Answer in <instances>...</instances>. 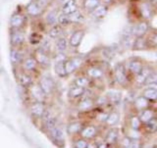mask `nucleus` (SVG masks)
Returning <instances> with one entry per match:
<instances>
[{"mask_svg": "<svg viewBox=\"0 0 157 148\" xmlns=\"http://www.w3.org/2000/svg\"><path fill=\"white\" fill-rule=\"evenodd\" d=\"M131 140H132V139H129L128 136L123 137V139H121V141H120V145H121V147H122V148H128V146H129Z\"/></svg>", "mask_w": 157, "mask_h": 148, "instance_id": "nucleus-52", "label": "nucleus"}, {"mask_svg": "<svg viewBox=\"0 0 157 148\" xmlns=\"http://www.w3.org/2000/svg\"><path fill=\"white\" fill-rule=\"evenodd\" d=\"M108 11H109V6H107L105 4L100 3L96 8H94L92 11L90 13L92 19L95 20H101L103 18L106 17V15L108 14Z\"/></svg>", "mask_w": 157, "mask_h": 148, "instance_id": "nucleus-15", "label": "nucleus"}, {"mask_svg": "<svg viewBox=\"0 0 157 148\" xmlns=\"http://www.w3.org/2000/svg\"><path fill=\"white\" fill-rule=\"evenodd\" d=\"M134 106L135 108L137 110V112H140L144 109H146V108L150 107V101H148L144 98L142 95L139 96L137 98H136L135 101H134Z\"/></svg>", "mask_w": 157, "mask_h": 148, "instance_id": "nucleus-29", "label": "nucleus"}, {"mask_svg": "<svg viewBox=\"0 0 157 148\" xmlns=\"http://www.w3.org/2000/svg\"><path fill=\"white\" fill-rule=\"evenodd\" d=\"M107 117H108V113L107 112H101L96 116V120L99 123H105Z\"/></svg>", "mask_w": 157, "mask_h": 148, "instance_id": "nucleus-51", "label": "nucleus"}, {"mask_svg": "<svg viewBox=\"0 0 157 148\" xmlns=\"http://www.w3.org/2000/svg\"><path fill=\"white\" fill-rule=\"evenodd\" d=\"M54 72L59 78H65L67 77V73L64 66V62H55L54 63Z\"/></svg>", "mask_w": 157, "mask_h": 148, "instance_id": "nucleus-39", "label": "nucleus"}, {"mask_svg": "<svg viewBox=\"0 0 157 148\" xmlns=\"http://www.w3.org/2000/svg\"><path fill=\"white\" fill-rule=\"evenodd\" d=\"M153 70H154V69L152 68L151 66L145 65V64H144V66L142 67L140 72L139 74H136V76H134L135 82L136 83L137 85H144L145 81H146V78H147V77L149 76V74Z\"/></svg>", "mask_w": 157, "mask_h": 148, "instance_id": "nucleus-12", "label": "nucleus"}, {"mask_svg": "<svg viewBox=\"0 0 157 148\" xmlns=\"http://www.w3.org/2000/svg\"><path fill=\"white\" fill-rule=\"evenodd\" d=\"M137 117H139V119L141 122V124H142V123L144 124V123L148 122L151 119L155 118V112H154L153 109H152V108L148 107V108H146V109H144V110L140 111Z\"/></svg>", "mask_w": 157, "mask_h": 148, "instance_id": "nucleus-22", "label": "nucleus"}, {"mask_svg": "<svg viewBox=\"0 0 157 148\" xmlns=\"http://www.w3.org/2000/svg\"><path fill=\"white\" fill-rule=\"evenodd\" d=\"M27 23V16L20 11H16L10 17L9 25L11 29H22Z\"/></svg>", "mask_w": 157, "mask_h": 148, "instance_id": "nucleus-3", "label": "nucleus"}, {"mask_svg": "<svg viewBox=\"0 0 157 148\" xmlns=\"http://www.w3.org/2000/svg\"><path fill=\"white\" fill-rule=\"evenodd\" d=\"M119 132H120L119 129H117V127H111L105 135L104 142H106L109 145L115 144L116 142H118V139H119Z\"/></svg>", "mask_w": 157, "mask_h": 148, "instance_id": "nucleus-21", "label": "nucleus"}, {"mask_svg": "<svg viewBox=\"0 0 157 148\" xmlns=\"http://www.w3.org/2000/svg\"><path fill=\"white\" fill-rule=\"evenodd\" d=\"M86 92V88H82L80 86H77V85H73L72 87H70L69 89V97L72 98V99H78V98H82L85 93Z\"/></svg>", "mask_w": 157, "mask_h": 148, "instance_id": "nucleus-26", "label": "nucleus"}, {"mask_svg": "<svg viewBox=\"0 0 157 148\" xmlns=\"http://www.w3.org/2000/svg\"><path fill=\"white\" fill-rule=\"evenodd\" d=\"M108 99H109L110 103H114L117 104L121 101V93L119 92H109L108 94H106Z\"/></svg>", "mask_w": 157, "mask_h": 148, "instance_id": "nucleus-45", "label": "nucleus"}, {"mask_svg": "<svg viewBox=\"0 0 157 148\" xmlns=\"http://www.w3.org/2000/svg\"><path fill=\"white\" fill-rule=\"evenodd\" d=\"M46 107L43 102L33 101L31 105H29V112L31 114L36 118H41L43 113L45 112Z\"/></svg>", "mask_w": 157, "mask_h": 148, "instance_id": "nucleus-14", "label": "nucleus"}, {"mask_svg": "<svg viewBox=\"0 0 157 148\" xmlns=\"http://www.w3.org/2000/svg\"><path fill=\"white\" fill-rule=\"evenodd\" d=\"M150 31V26L149 23L147 21H144L140 20V22H137L136 24H134L131 26V32L132 34L135 37L136 36H145L148 32Z\"/></svg>", "mask_w": 157, "mask_h": 148, "instance_id": "nucleus-5", "label": "nucleus"}, {"mask_svg": "<svg viewBox=\"0 0 157 148\" xmlns=\"http://www.w3.org/2000/svg\"><path fill=\"white\" fill-rule=\"evenodd\" d=\"M37 83H38V85L41 87V89L43 90V92L45 93L46 95H50L54 90V87H55L54 81L50 77L40 78L39 81L37 82Z\"/></svg>", "mask_w": 157, "mask_h": 148, "instance_id": "nucleus-13", "label": "nucleus"}, {"mask_svg": "<svg viewBox=\"0 0 157 148\" xmlns=\"http://www.w3.org/2000/svg\"><path fill=\"white\" fill-rule=\"evenodd\" d=\"M128 148H141L140 139H132Z\"/></svg>", "mask_w": 157, "mask_h": 148, "instance_id": "nucleus-50", "label": "nucleus"}, {"mask_svg": "<svg viewBox=\"0 0 157 148\" xmlns=\"http://www.w3.org/2000/svg\"><path fill=\"white\" fill-rule=\"evenodd\" d=\"M50 136L52 137V139L54 141H61L64 142V135H63V131L59 129L57 127H54L53 129H51L50 131H48Z\"/></svg>", "mask_w": 157, "mask_h": 148, "instance_id": "nucleus-36", "label": "nucleus"}, {"mask_svg": "<svg viewBox=\"0 0 157 148\" xmlns=\"http://www.w3.org/2000/svg\"><path fill=\"white\" fill-rule=\"evenodd\" d=\"M113 1H114V0H101V3L107 5V6H109V5H110Z\"/></svg>", "mask_w": 157, "mask_h": 148, "instance_id": "nucleus-55", "label": "nucleus"}, {"mask_svg": "<svg viewBox=\"0 0 157 148\" xmlns=\"http://www.w3.org/2000/svg\"><path fill=\"white\" fill-rule=\"evenodd\" d=\"M127 136L129 137V139H140L141 135L137 131L131 129L129 131H128V135Z\"/></svg>", "mask_w": 157, "mask_h": 148, "instance_id": "nucleus-49", "label": "nucleus"}, {"mask_svg": "<svg viewBox=\"0 0 157 148\" xmlns=\"http://www.w3.org/2000/svg\"><path fill=\"white\" fill-rule=\"evenodd\" d=\"M22 68L24 72H27L31 74L32 72H34L37 68V62L36 61L33 56H29L27 58H25L22 61Z\"/></svg>", "mask_w": 157, "mask_h": 148, "instance_id": "nucleus-16", "label": "nucleus"}, {"mask_svg": "<svg viewBox=\"0 0 157 148\" xmlns=\"http://www.w3.org/2000/svg\"><path fill=\"white\" fill-rule=\"evenodd\" d=\"M44 8L39 0H31L25 6V14L31 18H38L43 15Z\"/></svg>", "mask_w": 157, "mask_h": 148, "instance_id": "nucleus-2", "label": "nucleus"}, {"mask_svg": "<svg viewBox=\"0 0 157 148\" xmlns=\"http://www.w3.org/2000/svg\"><path fill=\"white\" fill-rule=\"evenodd\" d=\"M18 81H19V83L20 85L24 88H29L31 86V85L33 83V77L29 73H27V72H21L19 74L18 76Z\"/></svg>", "mask_w": 157, "mask_h": 148, "instance_id": "nucleus-20", "label": "nucleus"}, {"mask_svg": "<svg viewBox=\"0 0 157 148\" xmlns=\"http://www.w3.org/2000/svg\"><path fill=\"white\" fill-rule=\"evenodd\" d=\"M88 141L85 139H76L75 142H74V147L76 148H86Z\"/></svg>", "mask_w": 157, "mask_h": 148, "instance_id": "nucleus-47", "label": "nucleus"}, {"mask_svg": "<svg viewBox=\"0 0 157 148\" xmlns=\"http://www.w3.org/2000/svg\"><path fill=\"white\" fill-rule=\"evenodd\" d=\"M83 127L82 124L81 122H72L70 124L68 125L67 127V132L70 135H78L80 134L82 129Z\"/></svg>", "mask_w": 157, "mask_h": 148, "instance_id": "nucleus-32", "label": "nucleus"}, {"mask_svg": "<svg viewBox=\"0 0 157 148\" xmlns=\"http://www.w3.org/2000/svg\"><path fill=\"white\" fill-rule=\"evenodd\" d=\"M97 148H110V145L107 144L106 142H102V143L97 145Z\"/></svg>", "mask_w": 157, "mask_h": 148, "instance_id": "nucleus-53", "label": "nucleus"}, {"mask_svg": "<svg viewBox=\"0 0 157 148\" xmlns=\"http://www.w3.org/2000/svg\"><path fill=\"white\" fill-rule=\"evenodd\" d=\"M86 148H97V144L95 142H88Z\"/></svg>", "mask_w": 157, "mask_h": 148, "instance_id": "nucleus-54", "label": "nucleus"}, {"mask_svg": "<svg viewBox=\"0 0 157 148\" xmlns=\"http://www.w3.org/2000/svg\"><path fill=\"white\" fill-rule=\"evenodd\" d=\"M74 85L80 86V87L86 88H86L90 85V80L86 75L77 77L75 78V81H74Z\"/></svg>", "mask_w": 157, "mask_h": 148, "instance_id": "nucleus-35", "label": "nucleus"}, {"mask_svg": "<svg viewBox=\"0 0 157 148\" xmlns=\"http://www.w3.org/2000/svg\"><path fill=\"white\" fill-rule=\"evenodd\" d=\"M157 85V73L155 71V69L147 77L144 85Z\"/></svg>", "mask_w": 157, "mask_h": 148, "instance_id": "nucleus-44", "label": "nucleus"}, {"mask_svg": "<svg viewBox=\"0 0 157 148\" xmlns=\"http://www.w3.org/2000/svg\"><path fill=\"white\" fill-rule=\"evenodd\" d=\"M36 61L37 62V65L42 67H49L51 64V57L49 55V53L44 51L40 47L36 48L33 52V55Z\"/></svg>", "mask_w": 157, "mask_h": 148, "instance_id": "nucleus-8", "label": "nucleus"}, {"mask_svg": "<svg viewBox=\"0 0 157 148\" xmlns=\"http://www.w3.org/2000/svg\"><path fill=\"white\" fill-rule=\"evenodd\" d=\"M94 102H95V104L99 105V106H106V105H108L110 103L107 95H100V96H98L96 99H94Z\"/></svg>", "mask_w": 157, "mask_h": 148, "instance_id": "nucleus-46", "label": "nucleus"}, {"mask_svg": "<svg viewBox=\"0 0 157 148\" xmlns=\"http://www.w3.org/2000/svg\"><path fill=\"white\" fill-rule=\"evenodd\" d=\"M23 60L24 57L21 49L17 47H11V49H10V61H11L12 65L13 66L21 65Z\"/></svg>", "mask_w": 157, "mask_h": 148, "instance_id": "nucleus-17", "label": "nucleus"}, {"mask_svg": "<svg viewBox=\"0 0 157 148\" xmlns=\"http://www.w3.org/2000/svg\"><path fill=\"white\" fill-rule=\"evenodd\" d=\"M29 94L33 98L34 101H38V102H45L46 101V98H47V95L45 93L43 92V90L41 89V87L38 85V83H33L31 85L29 88Z\"/></svg>", "mask_w": 157, "mask_h": 148, "instance_id": "nucleus-11", "label": "nucleus"}, {"mask_svg": "<svg viewBox=\"0 0 157 148\" xmlns=\"http://www.w3.org/2000/svg\"><path fill=\"white\" fill-rule=\"evenodd\" d=\"M77 10H78V4L77 0H67V1H65L62 4L60 12L66 15H70L74 12H76Z\"/></svg>", "mask_w": 157, "mask_h": 148, "instance_id": "nucleus-18", "label": "nucleus"}, {"mask_svg": "<svg viewBox=\"0 0 157 148\" xmlns=\"http://www.w3.org/2000/svg\"><path fill=\"white\" fill-rule=\"evenodd\" d=\"M86 36V31L83 28H76L68 38L69 46L73 48H78L81 45L83 37Z\"/></svg>", "mask_w": 157, "mask_h": 148, "instance_id": "nucleus-9", "label": "nucleus"}, {"mask_svg": "<svg viewBox=\"0 0 157 148\" xmlns=\"http://www.w3.org/2000/svg\"><path fill=\"white\" fill-rule=\"evenodd\" d=\"M95 105L94 99L91 97H83L82 99H81V101L78 102V104L77 106L78 111L81 112H86L88 111L93 108V106Z\"/></svg>", "mask_w": 157, "mask_h": 148, "instance_id": "nucleus-19", "label": "nucleus"}, {"mask_svg": "<svg viewBox=\"0 0 157 148\" xmlns=\"http://www.w3.org/2000/svg\"><path fill=\"white\" fill-rule=\"evenodd\" d=\"M129 73L127 71L126 65L124 63L119 62L117 63L114 70H113V77H114V81L116 83H118L121 86H125L129 82Z\"/></svg>", "mask_w": 157, "mask_h": 148, "instance_id": "nucleus-1", "label": "nucleus"}, {"mask_svg": "<svg viewBox=\"0 0 157 148\" xmlns=\"http://www.w3.org/2000/svg\"><path fill=\"white\" fill-rule=\"evenodd\" d=\"M144 127L146 131L150 132V134H154V132L156 131L157 130V121L155 118H153V119H151L150 121L144 123Z\"/></svg>", "mask_w": 157, "mask_h": 148, "instance_id": "nucleus-42", "label": "nucleus"}, {"mask_svg": "<svg viewBox=\"0 0 157 148\" xmlns=\"http://www.w3.org/2000/svg\"><path fill=\"white\" fill-rule=\"evenodd\" d=\"M55 50L56 52L66 53V51L69 48V41L68 38L65 36H62L59 38L55 39Z\"/></svg>", "mask_w": 157, "mask_h": 148, "instance_id": "nucleus-24", "label": "nucleus"}, {"mask_svg": "<svg viewBox=\"0 0 157 148\" xmlns=\"http://www.w3.org/2000/svg\"><path fill=\"white\" fill-rule=\"evenodd\" d=\"M71 58V60L73 61V63H74V65L76 66V68L77 69H78V68H81V66L83 64V59H82V56H74V57H70Z\"/></svg>", "mask_w": 157, "mask_h": 148, "instance_id": "nucleus-48", "label": "nucleus"}, {"mask_svg": "<svg viewBox=\"0 0 157 148\" xmlns=\"http://www.w3.org/2000/svg\"><path fill=\"white\" fill-rule=\"evenodd\" d=\"M42 39H43V37L41 36V33H39L37 32H32L29 36V41L32 45H37V44H40Z\"/></svg>", "mask_w": 157, "mask_h": 148, "instance_id": "nucleus-40", "label": "nucleus"}, {"mask_svg": "<svg viewBox=\"0 0 157 148\" xmlns=\"http://www.w3.org/2000/svg\"><path fill=\"white\" fill-rule=\"evenodd\" d=\"M26 42V36L22 29H11L10 32V44L11 47H22Z\"/></svg>", "mask_w": 157, "mask_h": 148, "instance_id": "nucleus-7", "label": "nucleus"}, {"mask_svg": "<svg viewBox=\"0 0 157 148\" xmlns=\"http://www.w3.org/2000/svg\"><path fill=\"white\" fill-rule=\"evenodd\" d=\"M63 33H64V28H62L60 25L56 24V25H54V26L50 27V28H49L48 36H49V38L55 40V39L62 36Z\"/></svg>", "mask_w": 157, "mask_h": 148, "instance_id": "nucleus-27", "label": "nucleus"}, {"mask_svg": "<svg viewBox=\"0 0 157 148\" xmlns=\"http://www.w3.org/2000/svg\"><path fill=\"white\" fill-rule=\"evenodd\" d=\"M73 148H76V147H73Z\"/></svg>", "mask_w": 157, "mask_h": 148, "instance_id": "nucleus-58", "label": "nucleus"}, {"mask_svg": "<svg viewBox=\"0 0 157 148\" xmlns=\"http://www.w3.org/2000/svg\"><path fill=\"white\" fill-rule=\"evenodd\" d=\"M141 95L150 102H155L157 98V87H145Z\"/></svg>", "mask_w": 157, "mask_h": 148, "instance_id": "nucleus-31", "label": "nucleus"}, {"mask_svg": "<svg viewBox=\"0 0 157 148\" xmlns=\"http://www.w3.org/2000/svg\"><path fill=\"white\" fill-rule=\"evenodd\" d=\"M120 120V114L117 111H112L110 113H108V117L105 121V124L107 127H112L118 124V122Z\"/></svg>", "mask_w": 157, "mask_h": 148, "instance_id": "nucleus-30", "label": "nucleus"}, {"mask_svg": "<svg viewBox=\"0 0 157 148\" xmlns=\"http://www.w3.org/2000/svg\"><path fill=\"white\" fill-rule=\"evenodd\" d=\"M144 66V63L141 59L137 57H134V58H131L130 60L128 61L126 68H127L128 73L131 74L132 76H136V74H139L140 72V70Z\"/></svg>", "mask_w": 157, "mask_h": 148, "instance_id": "nucleus-10", "label": "nucleus"}, {"mask_svg": "<svg viewBox=\"0 0 157 148\" xmlns=\"http://www.w3.org/2000/svg\"><path fill=\"white\" fill-rule=\"evenodd\" d=\"M85 75L90 81H101L105 76V71L101 66L90 65L86 69Z\"/></svg>", "mask_w": 157, "mask_h": 148, "instance_id": "nucleus-4", "label": "nucleus"}, {"mask_svg": "<svg viewBox=\"0 0 157 148\" xmlns=\"http://www.w3.org/2000/svg\"><path fill=\"white\" fill-rule=\"evenodd\" d=\"M58 1H59V2H61V3L63 4V3L65 2V1H67V0H58Z\"/></svg>", "mask_w": 157, "mask_h": 148, "instance_id": "nucleus-56", "label": "nucleus"}, {"mask_svg": "<svg viewBox=\"0 0 157 148\" xmlns=\"http://www.w3.org/2000/svg\"><path fill=\"white\" fill-rule=\"evenodd\" d=\"M64 66H65V70H66L67 75H72V74H74L78 70V69L76 68V66L74 65V63L71 60L70 57H68L66 60L64 61Z\"/></svg>", "mask_w": 157, "mask_h": 148, "instance_id": "nucleus-41", "label": "nucleus"}, {"mask_svg": "<svg viewBox=\"0 0 157 148\" xmlns=\"http://www.w3.org/2000/svg\"><path fill=\"white\" fill-rule=\"evenodd\" d=\"M147 43H146V39L145 36H136L134 39V42H132V49L136 51H140V50H144L147 49Z\"/></svg>", "mask_w": 157, "mask_h": 148, "instance_id": "nucleus-25", "label": "nucleus"}, {"mask_svg": "<svg viewBox=\"0 0 157 148\" xmlns=\"http://www.w3.org/2000/svg\"><path fill=\"white\" fill-rule=\"evenodd\" d=\"M2 74V70H1V68H0V75Z\"/></svg>", "mask_w": 157, "mask_h": 148, "instance_id": "nucleus-57", "label": "nucleus"}, {"mask_svg": "<svg viewBox=\"0 0 157 148\" xmlns=\"http://www.w3.org/2000/svg\"><path fill=\"white\" fill-rule=\"evenodd\" d=\"M145 39H146V43H147V47H152L155 48L157 45V34L155 32V31H149L148 33L145 36Z\"/></svg>", "mask_w": 157, "mask_h": 148, "instance_id": "nucleus-37", "label": "nucleus"}, {"mask_svg": "<svg viewBox=\"0 0 157 148\" xmlns=\"http://www.w3.org/2000/svg\"><path fill=\"white\" fill-rule=\"evenodd\" d=\"M139 11L144 21L149 22L154 16V6L149 2H147L146 0H144V1H140L139 3Z\"/></svg>", "mask_w": 157, "mask_h": 148, "instance_id": "nucleus-6", "label": "nucleus"}, {"mask_svg": "<svg viewBox=\"0 0 157 148\" xmlns=\"http://www.w3.org/2000/svg\"><path fill=\"white\" fill-rule=\"evenodd\" d=\"M69 18H70L71 24H75V25L82 24V23H83V21H85V15H83V13L80 9L77 10L76 12L69 15Z\"/></svg>", "mask_w": 157, "mask_h": 148, "instance_id": "nucleus-33", "label": "nucleus"}, {"mask_svg": "<svg viewBox=\"0 0 157 148\" xmlns=\"http://www.w3.org/2000/svg\"><path fill=\"white\" fill-rule=\"evenodd\" d=\"M130 127L132 130H136V131H139L140 127H141V122L140 121L139 117L137 116H132L131 119H130Z\"/></svg>", "mask_w": 157, "mask_h": 148, "instance_id": "nucleus-43", "label": "nucleus"}, {"mask_svg": "<svg viewBox=\"0 0 157 148\" xmlns=\"http://www.w3.org/2000/svg\"><path fill=\"white\" fill-rule=\"evenodd\" d=\"M57 24L60 25L62 28H67L69 26H71V21H70V18H69V15H66L62 12H59L58 13V17H57Z\"/></svg>", "mask_w": 157, "mask_h": 148, "instance_id": "nucleus-38", "label": "nucleus"}, {"mask_svg": "<svg viewBox=\"0 0 157 148\" xmlns=\"http://www.w3.org/2000/svg\"><path fill=\"white\" fill-rule=\"evenodd\" d=\"M58 11L57 10H50V11H48L45 16H44V21H45V24L49 27H52L54 25L57 24V17H58Z\"/></svg>", "mask_w": 157, "mask_h": 148, "instance_id": "nucleus-28", "label": "nucleus"}, {"mask_svg": "<svg viewBox=\"0 0 157 148\" xmlns=\"http://www.w3.org/2000/svg\"><path fill=\"white\" fill-rule=\"evenodd\" d=\"M101 3V0H82V8L86 12L90 13Z\"/></svg>", "mask_w": 157, "mask_h": 148, "instance_id": "nucleus-34", "label": "nucleus"}, {"mask_svg": "<svg viewBox=\"0 0 157 148\" xmlns=\"http://www.w3.org/2000/svg\"><path fill=\"white\" fill-rule=\"evenodd\" d=\"M80 135L82 136V139H91L93 137H95L97 135V129L94 126H87V127H83Z\"/></svg>", "mask_w": 157, "mask_h": 148, "instance_id": "nucleus-23", "label": "nucleus"}]
</instances>
